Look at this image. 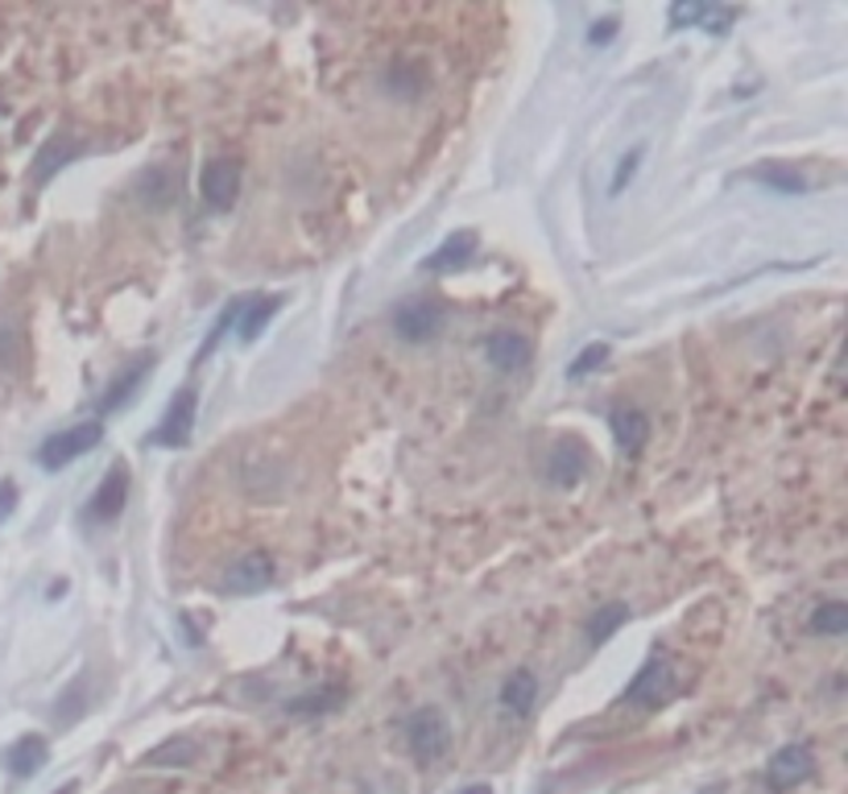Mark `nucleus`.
Wrapping results in <instances>:
<instances>
[{
  "mask_svg": "<svg viewBox=\"0 0 848 794\" xmlns=\"http://www.w3.org/2000/svg\"><path fill=\"white\" fill-rule=\"evenodd\" d=\"M195 410H199V398L195 390H178L166 405V414L157 422L154 431L145 435V447H187L190 431H195Z\"/></svg>",
  "mask_w": 848,
  "mask_h": 794,
  "instance_id": "nucleus-2",
  "label": "nucleus"
},
{
  "mask_svg": "<svg viewBox=\"0 0 848 794\" xmlns=\"http://www.w3.org/2000/svg\"><path fill=\"white\" fill-rule=\"evenodd\" d=\"M149 369H154V357H149V352L133 360L125 373L116 377L108 390H104V398H100V414H112V410H121V405H125L133 393L142 390V381L149 377Z\"/></svg>",
  "mask_w": 848,
  "mask_h": 794,
  "instance_id": "nucleus-16",
  "label": "nucleus"
},
{
  "mask_svg": "<svg viewBox=\"0 0 848 794\" xmlns=\"http://www.w3.org/2000/svg\"><path fill=\"white\" fill-rule=\"evenodd\" d=\"M335 708H344V687L331 683V687H314L299 700H290V712L294 716H323V712H335Z\"/></svg>",
  "mask_w": 848,
  "mask_h": 794,
  "instance_id": "nucleus-21",
  "label": "nucleus"
},
{
  "mask_svg": "<svg viewBox=\"0 0 848 794\" xmlns=\"http://www.w3.org/2000/svg\"><path fill=\"white\" fill-rule=\"evenodd\" d=\"M125 497H128V467L112 464L108 472H104V481L95 484V493L87 497L83 517H87V522H116L121 509H125Z\"/></svg>",
  "mask_w": 848,
  "mask_h": 794,
  "instance_id": "nucleus-8",
  "label": "nucleus"
},
{
  "mask_svg": "<svg viewBox=\"0 0 848 794\" xmlns=\"http://www.w3.org/2000/svg\"><path fill=\"white\" fill-rule=\"evenodd\" d=\"M604 360H609V343H588V348L576 352V360L567 364V377L576 381V377H583V373H597Z\"/></svg>",
  "mask_w": 848,
  "mask_h": 794,
  "instance_id": "nucleus-26",
  "label": "nucleus"
},
{
  "mask_svg": "<svg viewBox=\"0 0 848 794\" xmlns=\"http://www.w3.org/2000/svg\"><path fill=\"white\" fill-rule=\"evenodd\" d=\"M282 295H257L249 298L245 295V307H240V319H236V331H240V340L252 343L261 331H266V323L273 319V314L282 311Z\"/></svg>",
  "mask_w": 848,
  "mask_h": 794,
  "instance_id": "nucleus-17",
  "label": "nucleus"
},
{
  "mask_svg": "<svg viewBox=\"0 0 848 794\" xmlns=\"http://www.w3.org/2000/svg\"><path fill=\"white\" fill-rule=\"evenodd\" d=\"M754 178L762 187L778 190V195H807V190H811V178L803 171H795V166H783V162H762L754 171Z\"/></svg>",
  "mask_w": 848,
  "mask_h": 794,
  "instance_id": "nucleus-19",
  "label": "nucleus"
},
{
  "mask_svg": "<svg viewBox=\"0 0 848 794\" xmlns=\"http://www.w3.org/2000/svg\"><path fill=\"white\" fill-rule=\"evenodd\" d=\"M464 794H493V791H488V786H468Z\"/></svg>",
  "mask_w": 848,
  "mask_h": 794,
  "instance_id": "nucleus-32",
  "label": "nucleus"
},
{
  "mask_svg": "<svg viewBox=\"0 0 848 794\" xmlns=\"http://www.w3.org/2000/svg\"><path fill=\"white\" fill-rule=\"evenodd\" d=\"M199 195L211 212H228L240 195V162L236 157H216L207 162L204 174H199Z\"/></svg>",
  "mask_w": 848,
  "mask_h": 794,
  "instance_id": "nucleus-6",
  "label": "nucleus"
},
{
  "mask_svg": "<svg viewBox=\"0 0 848 794\" xmlns=\"http://www.w3.org/2000/svg\"><path fill=\"white\" fill-rule=\"evenodd\" d=\"M17 509V484L13 481H0V526L13 517Z\"/></svg>",
  "mask_w": 848,
  "mask_h": 794,
  "instance_id": "nucleus-30",
  "label": "nucleus"
},
{
  "mask_svg": "<svg viewBox=\"0 0 848 794\" xmlns=\"http://www.w3.org/2000/svg\"><path fill=\"white\" fill-rule=\"evenodd\" d=\"M269 584H273V559H269L266 550H252L245 559H236L232 567H228V576H224V588L236 596L266 592Z\"/></svg>",
  "mask_w": 848,
  "mask_h": 794,
  "instance_id": "nucleus-11",
  "label": "nucleus"
},
{
  "mask_svg": "<svg viewBox=\"0 0 848 794\" xmlns=\"http://www.w3.org/2000/svg\"><path fill=\"white\" fill-rule=\"evenodd\" d=\"M535 703H538V679H535V670H530V667L514 670V674L505 679V687H501V708L509 712V716L526 720L530 712H535Z\"/></svg>",
  "mask_w": 848,
  "mask_h": 794,
  "instance_id": "nucleus-15",
  "label": "nucleus"
},
{
  "mask_svg": "<svg viewBox=\"0 0 848 794\" xmlns=\"http://www.w3.org/2000/svg\"><path fill=\"white\" fill-rule=\"evenodd\" d=\"M704 21L712 33H721L724 25L737 21V9H712V4H671V25H695Z\"/></svg>",
  "mask_w": 848,
  "mask_h": 794,
  "instance_id": "nucleus-20",
  "label": "nucleus"
},
{
  "mask_svg": "<svg viewBox=\"0 0 848 794\" xmlns=\"http://www.w3.org/2000/svg\"><path fill=\"white\" fill-rule=\"evenodd\" d=\"M100 439H104V422L100 419L75 422V426H66V431H54V435L38 447V464L46 467V472H59V467H66L71 460L100 447Z\"/></svg>",
  "mask_w": 848,
  "mask_h": 794,
  "instance_id": "nucleus-1",
  "label": "nucleus"
},
{
  "mask_svg": "<svg viewBox=\"0 0 848 794\" xmlns=\"http://www.w3.org/2000/svg\"><path fill=\"white\" fill-rule=\"evenodd\" d=\"M79 154H83V145H79V141H66L63 133H59L54 141L42 145V154L33 157V183H38V187H46L50 174H59L66 162H75Z\"/></svg>",
  "mask_w": 848,
  "mask_h": 794,
  "instance_id": "nucleus-18",
  "label": "nucleus"
},
{
  "mask_svg": "<svg viewBox=\"0 0 848 794\" xmlns=\"http://www.w3.org/2000/svg\"><path fill=\"white\" fill-rule=\"evenodd\" d=\"M613 33H617V17H600L597 25H592V33H588V42H592V47H609Z\"/></svg>",
  "mask_w": 848,
  "mask_h": 794,
  "instance_id": "nucleus-29",
  "label": "nucleus"
},
{
  "mask_svg": "<svg viewBox=\"0 0 848 794\" xmlns=\"http://www.w3.org/2000/svg\"><path fill=\"white\" fill-rule=\"evenodd\" d=\"M609 426H613V443L621 455H638L650 439V419H645L638 405H617L609 414Z\"/></svg>",
  "mask_w": 848,
  "mask_h": 794,
  "instance_id": "nucleus-12",
  "label": "nucleus"
},
{
  "mask_svg": "<svg viewBox=\"0 0 848 794\" xmlns=\"http://www.w3.org/2000/svg\"><path fill=\"white\" fill-rule=\"evenodd\" d=\"M625 621H629V605H621V600L600 605L597 612H592V621H588V641H592V646H604Z\"/></svg>",
  "mask_w": 848,
  "mask_h": 794,
  "instance_id": "nucleus-22",
  "label": "nucleus"
},
{
  "mask_svg": "<svg viewBox=\"0 0 848 794\" xmlns=\"http://www.w3.org/2000/svg\"><path fill=\"white\" fill-rule=\"evenodd\" d=\"M190 762H195V745H190L187 736H174V741L145 753V765H190Z\"/></svg>",
  "mask_w": 848,
  "mask_h": 794,
  "instance_id": "nucleus-24",
  "label": "nucleus"
},
{
  "mask_svg": "<svg viewBox=\"0 0 848 794\" xmlns=\"http://www.w3.org/2000/svg\"><path fill=\"white\" fill-rule=\"evenodd\" d=\"M811 774H816L811 749L786 745V749H778V753L771 757V765H766V786H771L774 794H786V791H795V786H803Z\"/></svg>",
  "mask_w": 848,
  "mask_h": 794,
  "instance_id": "nucleus-5",
  "label": "nucleus"
},
{
  "mask_svg": "<svg viewBox=\"0 0 848 794\" xmlns=\"http://www.w3.org/2000/svg\"><path fill=\"white\" fill-rule=\"evenodd\" d=\"M588 472V447H583L576 435H563L555 447H550V467H547V481L555 488H576Z\"/></svg>",
  "mask_w": 848,
  "mask_h": 794,
  "instance_id": "nucleus-9",
  "label": "nucleus"
},
{
  "mask_svg": "<svg viewBox=\"0 0 848 794\" xmlns=\"http://www.w3.org/2000/svg\"><path fill=\"white\" fill-rule=\"evenodd\" d=\"M0 116H4V100H0Z\"/></svg>",
  "mask_w": 848,
  "mask_h": 794,
  "instance_id": "nucleus-34",
  "label": "nucleus"
},
{
  "mask_svg": "<svg viewBox=\"0 0 848 794\" xmlns=\"http://www.w3.org/2000/svg\"><path fill=\"white\" fill-rule=\"evenodd\" d=\"M9 343H13V331H9V328H0V360L9 357Z\"/></svg>",
  "mask_w": 848,
  "mask_h": 794,
  "instance_id": "nucleus-31",
  "label": "nucleus"
},
{
  "mask_svg": "<svg viewBox=\"0 0 848 794\" xmlns=\"http://www.w3.org/2000/svg\"><path fill=\"white\" fill-rule=\"evenodd\" d=\"M485 357L497 373H518V369H526L530 357H535V343L526 340L521 331L505 328V331H493L485 340Z\"/></svg>",
  "mask_w": 848,
  "mask_h": 794,
  "instance_id": "nucleus-10",
  "label": "nucleus"
},
{
  "mask_svg": "<svg viewBox=\"0 0 848 794\" xmlns=\"http://www.w3.org/2000/svg\"><path fill=\"white\" fill-rule=\"evenodd\" d=\"M83 687H87V679H75V683H71V687L63 691V700H59V708H54V716L63 720V724H71V720L79 716V708H83V700H87V695H83Z\"/></svg>",
  "mask_w": 848,
  "mask_h": 794,
  "instance_id": "nucleus-27",
  "label": "nucleus"
},
{
  "mask_svg": "<svg viewBox=\"0 0 848 794\" xmlns=\"http://www.w3.org/2000/svg\"><path fill=\"white\" fill-rule=\"evenodd\" d=\"M54 794H75V782H66V786H59Z\"/></svg>",
  "mask_w": 848,
  "mask_h": 794,
  "instance_id": "nucleus-33",
  "label": "nucleus"
},
{
  "mask_svg": "<svg viewBox=\"0 0 848 794\" xmlns=\"http://www.w3.org/2000/svg\"><path fill=\"white\" fill-rule=\"evenodd\" d=\"M638 166H642V149H629V154L621 157V171H617V174H613V183H609V195H613V199L629 187V183H633V174H638Z\"/></svg>",
  "mask_w": 848,
  "mask_h": 794,
  "instance_id": "nucleus-28",
  "label": "nucleus"
},
{
  "mask_svg": "<svg viewBox=\"0 0 848 794\" xmlns=\"http://www.w3.org/2000/svg\"><path fill=\"white\" fill-rule=\"evenodd\" d=\"M476 249H480V240H476V233L472 228H459V233H452L447 240H443L439 249L431 252L423 261V269H431V274H447V269H464V265L476 257Z\"/></svg>",
  "mask_w": 848,
  "mask_h": 794,
  "instance_id": "nucleus-14",
  "label": "nucleus"
},
{
  "mask_svg": "<svg viewBox=\"0 0 848 794\" xmlns=\"http://www.w3.org/2000/svg\"><path fill=\"white\" fill-rule=\"evenodd\" d=\"M675 695V674H671V662L662 654H650L642 662V670L629 679L625 695L621 700L633 703V708H659Z\"/></svg>",
  "mask_w": 848,
  "mask_h": 794,
  "instance_id": "nucleus-3",
  "label": "nucleus"
},
{
  "mask_svg": "<svg viewBox=\"0 0 848 794\" xmlns=\"http://www.w3.org/2000/svg\"><path fill=\"white\" fill-rule=\"evenodd\" d=\"M807 629H811V633H819V638H840V633L848 629V608L840 605V600H828V605H819L816 612H811Z\"/></svg>",
  "mask_w": 848,
  "mask_h": 794,
  "instance_id": "nucleus-23",
  "label": "nucleus"
},
{
  "mask_svg": "<svg viewBox=\"0 0 848 794\" xmlns=\"http://www.w3.org/2000/svg\"><path fill=\"white\" fill-rule=\"evenodd\" d=\"M240 307H245V298H232V302L224 307V314H220V319H216V323H211V331H207L204 348H199V360H204L207 352H216V343H220L224 336H228V331L236 328V319H240Z\"/></svg>",
  "mask_w": 848,
  "mask_h": 794,
  "instance_id": "nucleus-25",
  "label": "nucleus"
},
{
  "mask_svg": "<svg viewBox=\"0 0 848 794\" xmlns=\"http://www.w3.org/2000/svg\"><path fill=\"white\" fill-rule=\"evenodd\" d=\"M443 319H447L443 302H431V298H410V302H402V307L393 311V331H397L406 343H426L443 331Z\"/></svg>",
  "mask_w": 848,
  "mask_h": 794,
  "instance_id": "nucleus-4",
  "label": "nucleus"
},
{
  "mask_svg": "<svg viewBox=\"0 0 848 794\" xmlns=\"http://www.w3.org/2000/svg\"><path fill=\"white\" fill-rule=\"evenodd\" d=\"M406 736H410V753L423 765L443 757V749H447V724H443V716L435 708H418V712L406 720Z\"/></svg>",
  "mask_w": 848,
  "mask_h": 794,
  "instance_id": "nucleus-7",
  "label": "nucleus"
},
{
  "mask_svg": "<svg viewBox=\"0 0 848 794\" xmlns=\"http://www.w3.org/2000/svg\"><path fill=\"white\" fill-rule=\"evenodd\" d=\"M50 762V745L46 736H38V732H25L21 741L4 749V770L13 774V778H33L42 765Z\"/></svg>",
  "mask_w": 848,
  "mask_h": 794,
  "instance_id": "nucleus-13",
  "label": "nucleus"
}]
</instances>
